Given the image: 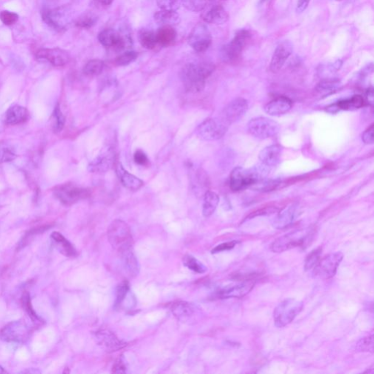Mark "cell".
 Instances as JSON below:
<instances>
[{
	"instance_id": "obj_25",
	"label": "cell",
	"mask_w": 374,
	"mask_h": 374,
	"mask_svg": "<svg viewBox=\"0 0 374 374\" xmlns=\"http://www.w3.org/2000/svg\"><path fill=\"white\" fill-rule=\"evenodd\" d=\"M283 148L280 145L273 144L264 148L259 154L261 163L268 168L276 166L280 162Z\"/></svg>"
},
{
	"instance_id": "obj_49",
	"label": "cell",
	"mask_w": 374,
	"mask_h": 374,
	"mask_svg": "<svg viewBox=\"0 0 374 374\" xmlns=\"http://www.w3.org/2000/svg\"><path fill=\"white\" fill-rule=\"evenodd\" d=\"M0 20L3 24L7 26L13 25L18 20V15L13 12L4 10L0 13Z\"/></svg>"
},
{
	"instance_id": "obj_9",
	"label": "cell",
	"mask_w": 374,
	"mask_h": 374,
	"mask_svg": "<svg viewBox=\"0 0 374 374\" xmlns=\"http://www.w3.org/2000/svg\"><path fill=\"white\" fill-rule=\"evenodd\" d=\"M344 259V254L341 251L326 255L319 259L313 270V274L322 279H330L334 277L341 261Z\"/></svg>"
},
{
	"instance_id": "obj_5",
	"label": "cell",
	"mask_w": 374,
	"mask_h": 374,
	"mask_svg": "<svg viewBox=\"0 0 374 374\" xmlns=\"http://www.w3.org/2000/svg\"><path fill=\"white\" fill-rule=\"evenodd\" d=\"M108 239L111 245L117 251L126 246L132 245V232L125 221L116 219L108 229Z\"/></svg>"
},
{
	"instance_id": "obj_20",
	"label": "cell",
	"mask_w": 374,
	"mask_h": 374,
	"mask_svg": "<svg viewBox=\"0 0 374 374\" xmlns=\"http://www.w3.org/2000/svg\"><path fill=\"white\" fill-rule=\"evenodd\" d=\"M299 204L297 202L290 204L279 211L273 220V225L276 229L287 228L294 222L299 214Z\"/></svg>"
},
{
	"instance_id": "obj_48",
	"label": "cell",
	"mask_w": 374,
	"mask_h": 374,
	"mask_svg": "<svg viewBox=\"0 0 374 374\" xmlns=\"http://www.w3.org/2000/svg\"><path fill=\"white\" fill-rule=\"evenodd\" d=\"M21 301H22L23 307L24 308L26 312H27L28 314L30 316L31 319L34 321L39 320V317L37 316L36 313H35V311L32 309V305H31L30 296H29V293L27 292H25L23 294Z\"/></svg>"
},
{
	"instance_id": "obj_6",
	"label": "cell",
	"mask_w": 374,
	"mask_h": 374,
	"mask_svg": "<svg viewBox=\"0 0 374 374\" xmlns=\"http://www.w3.org/2000/svg\"><path fill=\"white\" fill-rule=\"evenodd\" d=\"M229 126L230 125L222 117L208 119L197 126L196 133L202 140L214 141L225 135Z\"/></svg>"
},
{
	"instance_id": "obj_8",
	"label": "cell",
	"mask_w": 374,
	"mask_h": 374,
	"mask_svg": "<svg viewBox=\"0 0 374 374\" xmlns=\"http://www.w3.org/2000/svg\"><path fill=\"white\" fill-rule=\"evenodd\" d=\"M54 195L62 203L71 205L79 200L87 198L90 196V191L87 188L76 186L72 184H65L57 187L54 191Z\"/></svg>"
},
{
	"instance_id": "obj_26",
	"label": "cell",
	"mask_w": 374,
	"mask_h": 374,
	"mask_svg": "<svg viewBox=\"0 0 374 374\" xmlns=\"http://www.w3.org/2000/svg\"><path fill=\"white\" fill-rule=\"evenodd\" d=\"M201 17L205 22L219 25L228 21L229 14L222 6L214 5L205 10Z\"/></svg>"
},
{
	"instance_id": "obj_28",
	"label": "cell",
	"mask_w": 374,
	"mask_h": 374,
	"mask_svg": "<svg viewBox=\"0 0 374 374\" xmlns=\"http://www.w3.org/2000/svg\"><path fill=\"white\" fill-rule=\"evenodd\" d=\"M51 237L53 239L57 249L60 250L62 254L68 257L76 256L77 251L75 247L61 233L59 232H54Z\"/></svg>"
},
{
	"instance_id": "obj_61",
	"label": "cell",
	"mask_w": 374,
	"mask_h": 374,
	"mask_svg": "<svg viewBox=\"0 0 374 374\" xmlns=\"http://www.w3.org/2000/svg\"><path fill=\"white\" fill-rule=\"evenodd\" d=\"M218 1H225V0H218Z\"/></svg>"
},
{
	"instance_id": "obj_27",
	"label": "cell",
	"mask_w": 374,
	"mask_h": 374,
	"mask_svg": "<svg viewBox=\"0 0 374 374\" xmlns=\"http://www.w3.org/2000/svg\"><path fill=\"white\" fill-rule=\"evenodd\" d=\"M29 117V113L27 108L15 105L6 112L5 122L10 125H19L27 121Z\"/></svg>"
},
{
	"instance_id": "obj_36",
	"label": "cell",
	"mask_w": 374,
	"mask_h": 374,
	"mask_svg": "<svg viewBox=\"0 0 374 374\" xmlns=\"http://www.w3.org/2000/svg\"><path fill=\"white\" fill-rule=\"evenodd\" d=\"M97 21H98V16L96 14L92 12H85L77 18L75 26L83 28V29H89L95 25Z\"/></svg>"
},
{
	"instance_id": "obj_37",
	"label": "cell",
	"mask_w": 374,
	"mask_h": 374,
	"mask_svg": "<svg viewBox=\"0 0 374 374\" xmlns=\"http://www.w3.org/2000/svg\"><path fill=\"white\" fill-rule=\"evenodd\" d=\"M104 69V62L100 60H92L88 62L83 67V73L89 76L100 75Z\"/></svg>"
},
{
	"instance_id": "obj_19",
	"label": "cell",
	"mask_w": 374,
	"mask_h": 374,
	"mask_svg": "<svg viewBox=\"0 0 374 374\" xmlns=\"http://www.w3.org/2000/svg\"><path fill=\"white\" fill-rule=\"evenodd\" d=\"M37 58L46 60L55 67H62L69 62V54L59 48L54 49H42L36 53Z\"/></svg>"
},
{
	"instance_id": "obj_14",
	"label": "cell",
	"mask_w": 374,
	"mask_h": 374,
	"mask_svg": "<svg viewBox=\"0 0 374 374\" xmlns=\"http://www.w3.org/2000/svg\"><path fill=\"white\" fill-rule=\"evenodd\" d=\"M95 338L99 346L107 352H117L126 346V343L106 328L97 330L95 333Z\"/></svg>"
},
{
	"instance_id": "obj_2",
	"label": "cell",
	"mask_w": 374,
	"mask_h": 374,
	"mask_svg": "<svg viewBox=\"0 0 374 374\" xmlns=\"http://www.w3.org/2000/svg\"><path fill=\"white\" fill-rule=\"evenodd\" d=\"M313 234L314 230L312 227L295 230L273 241L270 249L273 252L281 253L297 247H307L313 239Z\"/></svg>"
},
{
	"instance_id": "obj_13",
	"label": "cell",
	"mask_w": 374,
	"mask_h": 374,
	"mask_svg": "<svg viewBox=\"0 0 374 374\" xmlns=\"http://www.w3.org/2000/svg\"><path fill=\"white\" fill-rule=\"evenodd\" d=\"M115 152L111 146H106L101 152L90 162L88 170L94 174H103L109 171L115 164Z\"/></svg>"
},
{
	"instance_id": "obj_32",
	"label": "cell",
	"mask_w": 374,
	"mask_h": 374,
	"mask_svg": "<svg viewBox=\"0 0 374 374\" xmlns=\"http://www.w3.org/2000/svg\"><path fill=\"white\" fill-rule=\"evenodd\" d=\"M156 33L157 44L162 46H168L172 44L176 38V32L172 27L163 26L160 28Z\"/></svg>"
},
{
	"instance_id": "obj_60",
	"label": "cell",
	"mask_w": 374,
	"mask_h": 374,
	"mask_svg": "<svg viewBox=\"0 0 374 374\" xmlns=\"http://www.w3.org/2000/svg\"><path fill=\"white\" fill-rule=\"evenodd\" d=\"M3 373H6V372L4 370V369H3V368L1 367V366H0V374Z\"/></svg>"
},
{
	"instance_id": "obj_10",
	"label": "cell",
	"mask_w": 374,
	"mask_h": 374,
	"mask_svg": "<svg viewBox=\"0 0 374 374\" xmlns=\"http://www.w3.org/2000/svg\"><path fill=\"white\" fill-rule=\"evenodd\" d=\"M212 37L208 28L203 24H197L193 28L188 38V43L195 52H204L211 45Z\"/></svg>"
},
{
	"instance_id": "obj_31",
	"label": "cell",
	"mask_w": 374,
	"mask_h": 374,
	"mask_svg": "<svg viewBox=\"0 0 374 374\" xmlns=\"http://www.w3.org/2000/svg\"><path fill=\"white\" fill-rule=\"evenodd\" d=\"M219 203V196L213 191H205L202 204V214L209 217L214 214Z\"/></svg>"
},
{
	"instance_id": "obj_58",
	"label": "cell",
	"mask_w": 374,
	"mask_h": 374,
	"mask_svg": "<svg viewBox=\"0 0 374 374\" xmlns=\"http://www.w3.org/2000/svg\"><path fill=\"white\" fill-rule=\"evenodd\" d=\"M326 111L330 113V114H335V113L339 111L338 106H337L336 103L335 104H332L329 106L328 107L326 108Z\"/></svg>"
},
{
	"instance_id": "obj_50",
	"label": "cell",
	"mask_w": 374,
	"mask_h": 374,
	"mask_svg": "<svg viewBox=\"0 0 374 374\" xmlns=\"http://www.w3.org/2000/svg\"><path fill=\"white\" fill-rule=\"evenodd\" d=\"M238 244H239V241H229V242L223 243V244H219L217 247L213 249L211 253L216 254V253L222 252V251H229V250L234 249Z\"/></svg>"
},
{
	"instance_id": "obj_17",
	"label": "cell",
	"mask_w": 374,
	"mask_h": 374,
	"mask_svg": "<svg viewBox=\"0 0 374 374\" xmlns=\"http://www.w3.org/2000/svg\"><path fill=\"white\" fill-rule=\"evenodd\" d=\"M293 52V45L288 40H284L278 45L272 57L270 70L273 73L279 72Z\"/></svg>"
},
{
	"instance_id": "obj_54",
	"label": "cell",
	"mask_w": 374,
	"mask_h": 374,
	"mask_svg": "<svg viewBox=\"0 0 374 374\" xmlns=\"http://www.w3.org/2000/svg\"><path fill=\"white\" fill-rule=\"evenodd\" d=\"M275 212H276V208H263V209L258 210V211H254V212L251 213V214L249 215L248 217H247V219H251V218L256 217V216H265V215L272 214Z\"/></svg>"
},
{
	"instance_id": "obj_7",
	"label": "cell",
	"mask_w": 374,
	"mask_h": 374,
	"mask_svg": "<svg viewBox=\"0 0 374 374\" xmlns=\"http://www.w3.org/2000/svg\"><path fill=\"white\" fill-rule=\"evenodd\" d=\"M249 133L259 139H267L276 136L280 131L278 122L266 117H256L247 125Z\"/></svg>"
},
{
	"instance_id": "obj_23",
	"label": "cell",
	"mask_w": 374,
	"mask_h": 374,
	"mask_svg": "<svg viewBox=\"0 0 374 374\" xmlns=\"http://www.w3.org/2000/svg\"><path fill=\"white\" fill-rule=\"evenodd\" d=\"M116 172L119 179L123 186L132 191H137L143 186L144 183L141 179L136 177L134 175L129 174L124 168L120 161H117L115 163Z\"/></svg>"
},
{
	"instance_id": "obj_44",
	"label": "cell",
	"mask_w": 374,
	"mask_h": 374,
	"mask_svg": "<svg viewBox=\"0 0 374 374\" xmlns=\"http://www.w3.org/2000/svg\"><path fill=\"white\" fill-rule=\"evenodd\" d=\"M137 57H138L137 52L134 51H127L125 53L120 54L116 58L115 64L117 66H126L135 61Z\"/></svg>"
},
{
	"instance_id": "obj_18",
	"label": "cell",
	"mask_w": 374,
	"mask_h": 374,
	"mask_svg": "<svg viewBox=\"0 0 374 374\" xmlns=\"http://www.w3.org/2000/svg\"><path fill=\"white\" fill-rule=\"evenodd\" d=\"M255 283L254 279H249L235 285L227 286L218 292L217 296L222 299L243 298L253 290Z\"/></svg>"
},
{
	"instance_id": "obj_3",
	"label": "cell",
	"mask_w": 374,
	"mask_h": 374,
	"mask_svg": "<svg viewBox=\"0 0 374 374\" xmlns=\"http://www.w3.org/2000/svg\"><path fill=\"white\" fill-rule=\"evenodd\" d=\"M304 309V303L294 298L281 301L273 312L274 324L279 328L286 327L293 321Z\"/></svg>"
},
{
	"instance_id": "obj_16",
	"label": "cell",
	"mask_w": 374,
	"mask_h": 374,
	"mask_svg": "<svg viewBox=\"0 0 374 374\" xmlns=\"http://www.w3.org/2000/svg\"><path fill=\"white\" fill-rule=\"evenodd\" d=\"M29 334V327L22 321H14L4 327L0 332V337L6 341L22 342Z\"/></svg>"
},
{
	"instance_id": "obj_1",
	"label": "cell",
	"mask_w": 374,
	"mask_h": 374,
	"mask_svg": "<svg viewBox=\"0 0 374 374\" xmlns=\"http://www.w3.org/2000/svg\"><path fill=\"white\" fill-rule=\"evenodd\" d=\"M214 69V64L208 61L186 64L181 72V78L185 89L193 93L203 90L205 80L212 74Z\"/></svg>"
},
{
	"instance_id": "obj_55",
	"label": "cell",
	"mask_w": 374,
	"mask_h": 374,
	"mask_svg": "<svg viewBox=\"0 0 374 374\" xmlns=\"http://www.w3.org/2000/svg\"><path fill=\"white\" fill-rule=\"evenodd\" d=\"M311 0H298V3H297V12L298 13H302L309 6V2Z\"/></svg>"
},
{
	"instance_id": "obj_41",
	"label": "cell",
	"mask_w": 374,
	"mask_h": 374,
	"mask_svg": "<svg viewBox=\"0 0 374 374\" xmlns=\"http://www.w3.org/2000/svg\"><path fill=\"white\" fill-rule=\"evenodd\" d=\"M16 158L15 150L10 145L0 142V163L10 162Z\"/></svg>"
},
{
	"instance_id": "obj_45",
	"label": "cell",
	"mask_w": 374,
	"mask_h": 374,
	"mask_svg": "<svg viewBox=\"0 0 374 374\" xmlns=\"http://www.w3.org/2000/svg\"><path fill=\"white\" fill-rule=\"evenodd\" d=\"M54 126L55 132H60L62 130L65 125V117L60 109V104H57L54 111Z\"/></svg>"
},
{
	"instance_id": "obj_35",
	"label": "cell",
	"mask_w": 374,
	"mask_h": 374,
	"mask_svg": "<svg viewBox=\"0 0 374 374\" xmlns=\"http://www.w3.org/2000/svg\"><path fill=\"white\" fill-rule=\"evenodd\" d=\"M138 40L140 45L146 49H154L157 45L156 33L153 31L143 29L140 31Z\"/></svg>"
},
{
	"instance_id": "obj_52",
	"label": "cell",
	"mask_w": 374,
	"mask_h": 374,
	"mask_svg": "<svg viewBox=\"0 0 374 374\" xmlns=\"http://www.w3.org/2000/svg\"><path fill=\"white\" fill-rule=\"evenodd\" d=\"M133 158L134 162L140 166H146L149 163L147 156L141 150H137L135 151Z\"/></svg>"
},
{
	"instance_id": "obj_38",
	"label": "cell",
	"mask_w": 374,
	"mask_h": 374,
	"mask_svg": "<svg viewBox=\"0 0 374 374\" xmlns=\"http://www.w3.org/2000/svg\"><path fill=\"white\" fill-rule=\"evenodd\" d=\"M183 262L185 266L188 267L189 270L196 272V273L202 274L208 270V268L205 265H203L200 261H199L198 259H196L194 256H191V255H185L184 256Z\"/></svg>"
},
{
	"instance_id": "obj_12",
	"label": "cell",
	"mask_w": 374,
	"mask_h": 374,
	"mask_svg": "<svg viewBox=\"0 0 374 374\" xmlns=\"http://www.w3.org/2000/svg\"><path fill=\"white\" fill-rule=\"evenodd\" d=\"M248 109V101L242 97H238L225 106L220 117L230 125L240 120L247 114Z\"/></svg>"
},
{
	"instance_id": "obj_56",
	"label": "cell",
	"mask_w": 374,
	"mask_h": 374,
	"mask_svg": "<svg viewBox=\"0 0 374 374\" xmlns=\"http://www.w3.org/2000/svg\"><path fill=\"white\" fill-rule=\"evenodd\" d=\"M114 0H93V3L96 7L98 8L108 7L112 4Z\"/></svg>"
},
{
	"instance_id": "obj_42",
	"label": "cell",
	"mask_w": 374,
	"mask_h": 374,
	"mask_svg": "<svg viewBox=\"0 0 374 374\" xmlns=\"http://www.w3.org/2000/svg\"><path fill=\"white\" fill-rule=\"evenodd\" d=\"M182 4L190 11L197 13L203 11L207 7L208 0H182Z\"/></svg>"
},
{
	"instance_id": "obj_51",
	"label": "cell",
	"mask_w": 374,
	"mask_h": 374,
	"mask_svg": "<svg viewBox=\"0 0 374 374\" xmlns=\"http://www.w3.org/2000/svg\"><path fill=\"white\" fill-rule=\"evenodd\" d=\"M127 370L126 361L123 356H121L113 366L112 372L115 374H125Z\"/></svg>"
},
{
	"instance_id": "obj_47",
	"label": "cell",
	"mask_w": 374,
	"mask_h": 374,
	"mask_svg": "<svg viewBox=\"0 0 374 374\" xmlns=\"http://www.w3.org/2000/svg\"><path fill=\"white\" fill-rule=\"evenodd\" d=\"M157 4L162 10L176 11L182 5V0H157Z\"/></svg>"
},
{
	"instance_id": "obj_11",
	"label": "cell",
	"mask_w": 374,
	"mask_h": 374,
	"mask_svg": "<svg viewBox=\"0 0 374 374\" xmlns=\"http://www.w3.org/2000/svg\"><path fill=\"white\" fill-rule=\"evenodd\" d=\"M98 40L105 47L112 48L117 50L126 49L130 46L132 41L129 35H124L113 29L102 31L98 35Z\"/></svg>"
},
{
	"instance_id": "obj_53",
	"label": "cell",
	"mask_w": 374,
	"mask_h": 374,
	"mask_svg": "<svg viewBox=\"0 0 374 374\" xmlns=\"http://www.w3.org/2000/svg\"><path fill=\"white\" fill-rule=\"evenodd\" d=\"M362 140L366 144L374 143V124H372L362 135Z\"/></svg>"
},
{
	"instance_id": "obj_30",
	"label": "cell",
	"mask_w": 374,
	"mask_h": 374,
	"mask_svg": "<svg viewBox=\"0 0 374 374\" xmlns=\"http://www.w3.org/2000/svg\"><path fill=\"white\" fill-rule=\"evenodd\" d=\"M154 17L156 22L162 26L173 27L178 25L181 22L180 15L176 11L161 10L154 13Z\"/></svg>"
},
{
	"instance_id": "obj_40",
	"label": "cell",
	"mask_w": 374,
	"mask_h": 374,
	"mask_svg": "<svg viewBox=\"0 0 374 374\" xmlns=\"http://www.w3.org/2000/svg\"><path fill=\"white\" fill-rule=\"evenodd\" d=\"M321 251L322 248L318 247L315 249L312 250L306 258L305 264H304V268L305 270H313L316 264L319 262V259H321Z\"/></svg>"
},
{
	"instance_id": "obj_24",
	"label": "cell",
	"mask_w": 374,
	"mask_h": 374,
	"mask_svg": "<svg viewBox=\"0 0 374 374\" xmlns=\"http://www.w3.org/2000/svg\"><path fill=\"white\" fill-rule=\"evenodd\" d=\"M69 16V12L65 8L47 10L43 14V19L48 24L59 29L65 27L68 24Z\"/></svg>"
},
{
	"instance_id": "obj_4",
	"label": "cell",
	"mask_w": 374,
	"mask_h": 374,
	"mask_svg": "<svg viewBox=\"0 0 374 374\" xmlns=\"http://www.w3.org/2000/svg\"><path fill=\"white\" fill-rule=\"evenodd\" d=\"M251 38V33L246 29L237 32L235 38L222 47L220 53L222 61L228 64L236 62Z\"/></svg>"
},
{
	"instance_id": "obj_22",
	"label": "cell",
	"mask_w": 374,
	"mask_h": 374,
	"mask_svg": "<svg viewBox=\"0 0 374 374\" xmlns=\"http://www.w3.org/2000/svg\"><path fill=\"white\" fill-rule=\"evenodd\" d=\"M293 107V102L289 97L281 96L267 103L264 107L267 114L273 117H280L287 114Z\"/></svg>"
},
{
	"instance_id": "obj_46",
	"label": "cell",
	"mask_w": 374,
	"mask_h": 374,
	"mask_svg": "<svg viewBox=\"0 0 374 374\" xmlns=\"http://www.w3.org/2000/svg\"><path fill=\"white\" fill-rule=\"evenodd\" d=\"M279 184H280V182L278 180H265V179H264V180L260 181V182L254 184L251 187L254 189H257L259 191H269L276 189V187L279 186Z\"/></svg>"
},
{
	"instance_id": "obj_43",
	"label": "cell",
	"mask_w": 374,
	"mask_h": 374,
	"mask_svg": "<svg viewBox=\"0 0 374 374\" xmlns=\"http://www.w3.org/2000/svg\"><path fill=\"white\" fill-rule=\"evenodd\" d=\"M356 350L361 352H374V334L363 337L356 344Z\"/></svg>"
},
{
	"instance_id": "obj_57",
	"label": "cell",
	"mask_w": 374,
	"mask_h": 374,
	"mask_svg": "<svg viewBox=\"0 0 374 374\" xmlns=\"http://www.w3.org/2000/svg\"><path fill=\"white\" fill-rule=\"evenodd\" d=\"M366 100L368 103L371 106H373L374 103V89L373 88H370L368 89L366 93Z\"/></svg>"
},
{
	"instance_id": "obj_29",
	"label": "cell",
	"mask_w": 374,
	"mask_h": 374,
	"mask_svg": "<svg viewBox=\"0 0 374 374\" xmlns=\"http://www.w3.org/2000/svg\"><path fill=\"white\" fill-rule=\"evenodd\" d=\"M171 312L179 320L186 321L192 316L194 312V308L192 304L189 303L179 301L173 304Z\"/></svg>"
},
{
	"instance_id": "obj_34",
	"label": "cell",
	"mask_w": 374,
	"mask_h": 374,
	"mask_svg": "<svg viewBox=\"0 0 374 374\" xmlns=\"http://www.w3.org/2000/svg\"><path fill=\"white\" fill-rule=\"evenodd\" d=\"M341 81L338 78H325L321 80L317 86H316V91L318 93L327 95V94L333 93L335 90L339 88Z\"/></svg>"
},
{
	"instance_id": "obj_33",
	"label": "cell",
	"mask_w": 374,
	"mask_h": 374,
	"mask_svg": "<svg viewBox=\"0 0 374 374\" xmlns=\"http://www.w3.org/2000/svg\"><path fill=\"white\" fill-rule=\"evenodd\" d=\"M364 99L361 95H355L350 98L341 100L336 103L338 110L341 111H355L364 106Z\"/></svg>"
},
{
	"instance_id": "obj_15",
	"label": "cell",
	"mask_w": 374,
	"mask_h": 374,
	"mask_svg": "<svg viewBox=\"0 0 374 374\" xmlns=\"http://www.w3.org/2000/svg\"><path fill=\"white\" fill-rule=\"evenodd\" d=\"M254 184V180L250 169L236 167L230 174V187L233 191H241L248 187H251Z\"/></svg>"
},
{
	"instance_id": "obj_59",
	"label": "cell",
	"mask_w": 374,
	"mask_h": 374,
	"mask_svg": "<svg viewBox=\"0 0 374 374\" xmlns=\"http://www.w3.org/2000/svg\"><path fill=\"white\" fill-rule=\"evenodd\" d=\"M374 365H372V366H371V367L369 368V369H368L367 371H366V372H365V373H369L371 374H373L374 373Z\"/></svg>"
},
{
	"instance_id": "obj_21",
	"label": "cell",
	"mask_w": 374,
	"mask_h": 374,
	"mask_svg": "<svg viewBox=\"0 0 374 374\" xmlns=\"http://www.w3.org/2000/svg\"><path fill=\"white\" fill-rule=\"evenodd\" d=\"M118 251L125 271L131 277H135L140 271V265L134 254L132 245L123 247Z\"/></svg>"
},
{
	"instance_id": "obj_39",
	"label": "cell",
	"mask_w": 374,
	"mask_h": 374,
	"mask_svg": "<svg viewBox=\"0 0 374 374\" xmlns=\"http://www.w3.org/2000/svg\"><path fill=\"white\" fill-rule=\"evenodd\" d=\"M129 290L130 288H129V284L127 281H123L119 284L117 289V294H116L115 305H114L115 309H120L122 307L125 298L129 293Z\"/></svg>"
}]
</instances>
